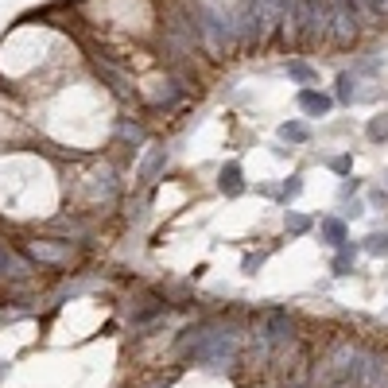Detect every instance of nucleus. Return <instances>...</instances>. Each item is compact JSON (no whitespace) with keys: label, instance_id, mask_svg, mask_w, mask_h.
<instances>
[{"label":"nucleus","instance_id":"1","mask_svg":"<svg viewBox=\"0 0 388 388\" xmlns=\"http://www.w3.org/2000/svg\"><path fill=\"white\" fill-rule=\"evenodd\" d=\"M191 353L194 361H202V365H214V369H221V365H229L233 361V338L229 334H206L198 345H191Z\"/></svg>","mask_w":388,"mask_h":388},{"label":"nucleus","instance_id":"2","mask_svg":"<svg viewBox=\"0 0 388 388\" xmlns=\"http://www.w3.org/2000/svg\"><path fill=\"white\" fill-rule=\"evenodd\" d=\"M330 105H334V101H330L326 94H318V89H299V109L311 113V117H326Z\"/></svg>","mask_w":388,"mask_h":388},{"label":"nucleus","instance_id":"3","mask_svg":"<svg viewBox=\"0 0 388 388\" xmlns=\"http://www.w3.org/2000/svg\"><path fill=\"white\" fill-rule=\"evenodd\" d=\"M218 187H221V194L237 198V194L245 191V179H241V167H237V163H226V167H221V175H218Z\"/></svg>","mask_w":388,"mask_h":388},{"label":"nucleus","instance_id":"4","mask_svg":"<svg viewBox=\"0 0 388 388\" xmlns=\"http://www.w3.org/2000/svg\"><path fill=\"white\" fill-rule=\"evenodd\" d=\"M287 334V318L279 315V311H272V315H264V342H279V338Z\"/></svg>","mask_w":388,"mask_h":388},{"label":"nucleus","instance_id":"5","mask_svg":"<svg viewBox=\"0 0 388 388\" xmlns=\"http://www.w3.org/2000/svg\"><path fill=\"white\" fill-rule=\"evenodd\" d=\"M279 140H287V144H307L311 128L303 125V121H287V125H279Z\"/></svg>","mask_w":388,"mask_h":388},{"label":"nucleus","instance_id":"6","mask_svg":"<svg viewBox=\"0 0 388 388\" xmlns=\"http://www.w3.org/2000/svg\"><path fill=\"white\" fill-rule=\"evenodd\" d=\"M163 160H167V155H163V148H152V155H148L144 167H140V183H148V179H152L155 171L163 167Z\"/></svg>","mask_w":388,"mask_h":388},{"label":"nucleus","instance_id":"7","mask_svg":"<svg viewBox=\"0 0 388 388\" xmlns=\"http://www.w3.org/2000/svg\"><path fill=\"white\" fill-rule=\"evenodd\" d=\"M323 237H326L330 245H345V226L338 218H326L323 221Z\"/></svg>","mask_w":388,"mask_h":388},{"label":"nucleus","instance_id":"8","mask_svg":"<svg viewBox=\"0 0 388 388\" xmlns=\"http://www.w3.org/2000/svg\"><path fill=\"white\" fill-rule=\"evenodd\" d=\"M31 257H39V260H66V249H55V245H47V241H35V245H31Z\"/></svg>","mask_w":388,"mask_h":388},{"label":"nucleus","instance_id":"9","mask_svg":"<svg viewBox=\"0 0 388 388\" xmlns=\"http://www.w3.org/2000/svg\"><path fill=\"white\" fill-rule=\"evenodd\" d=\"M287 78H295V82H315L318 70H311L307 62H287Z\"/></svg>","mask_w":388,"mask_h":388},{"label":"nucleus","instance_id":"10","mask_svg":"<svg viewBox=\"0 0 388 388\" xmlns=\"http://www.w3.org/2000/svg\"><path fill=\"white\" fill-rule=\"evenodd\" d=\"M357 82L350 78V74H338V97H342V101H353V97H357Z\"/></svg>","mask_w":388,"mask_h":388},{"label":"nucleus","instance_id":"11","mask_svg":"<svg viewBox=\"0 0 388 388\" xmlns=\"http://www.w3.org/2000/svg\"><path fill=\"white\" fill-rule=\"evenodd\" d=\"M369 136H373V140H388V113L369 121Z\"/></svg>","mask_w":388,"mask_h":388},{"label":"nucleus","instance_id":"12","mask_svg":"<svg viewBox=\"0 0 388 388\" xmlns=\"http://www.w3.org/2000/svg\"><path fill=\"white\" fill-rule=\"evenodd\" d=\"M287 229H292V233H307L311 218H303V214H287Z\"/></svg>","mask_w":388,"mask_h":388},{"label":"nucleus","instance_id":"13","mask_svg":"<svg viewBox=\"0 0 388 388\" xmlns=\"http://www.w3.org/2000/svg\"><path fill=\"white\" fill-rule=\"evenodd\" d=\"M0 268H12V276H23V264L16 260L8 249H0Z\"/></svg>","mask_w":388,"mask_h":388},{"label":"nucleus","instance_id":"14","mask_svg":"<svg viewBox=\"0 0 388 388\" xmlns=\"http://www.w3.org/2000/svg\"><path fill=\"white\" fill-rule=\"evenodd\" d=\"M365 249H369V253H377V257H381V253L388 257V237H369V241H365Z\"/></svg>","mask_w":388,"mask_h":388},{"label":"nucleus","instance_id":"15","mask_svg":"<svg viewBox=\"0 0 388 388\" xmlns=\"http://www.w3.org/2000/svg\"><path fill=\"white\" fill-rule=\"evenodd\" d=\"M299 191H303L299 175H292V179H287V183H284V198H295V194H299Z\"/></svg>","mask_w":388,"mask_h":388},{"label":"nucleus","instance_id":"16","mask_svg":"<svg viewBox=\"0 0 388 388\" xmlns=\"http://www.w3.org/2000/svg\"><path fill=\"white\" fill-rule=\"evenodd\" d=\"M330 167H334V171H350V155H338V160H330Z\"/></svg>","mask_w":388,"mask_h":388},{"label":"nucleus","instance_id":"17","mask_svg":"<svg viewBox=\"0 0 388 388\" xmlns=\"http://www.w3.org/2000/svg\"><path fill=\"white\" fill-rule=\"evenodd\" d=\"M260 260H264V257H249V260H245V272H257Z\"/></svg>","mask_w":388,"mask_h":388}]
</instances>
